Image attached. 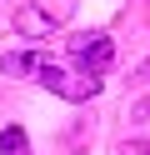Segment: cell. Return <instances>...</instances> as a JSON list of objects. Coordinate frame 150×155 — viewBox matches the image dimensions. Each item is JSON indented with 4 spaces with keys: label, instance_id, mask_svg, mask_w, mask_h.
I'll use <instances>...</instances> for the list:
<instances>
[{
    "label": "cell",
    "instance_id": "obj_2",
    "mask_svg": "<svg viewBox=\"0 0 150 155\" xmlns=\"http://www.w3.org/2000/svg\"><path fill=\"white\" fill-rule=\"evenodd\" d=\"M70 60H75L85 75H100L110 60H115V40H110L105 30H90V35H70Z\"/></svg>",
    "mask_w": 150,
    "mask_h": 155
},
{
    "label": "cell",
    "instance_id": "obj_5",
    "mask_svg": "<svg viewBox=\"0 0 150 155\" xmlns=\"http://www.w3.org/2000/svg\"><path fill=\"white\" fill-rule=\"evenodd\" d=\"M0 155H30V140H25L20 125H5L0 130Z\"/></svg>",
    "mask_w": 150,
    "mask_h": 155
},
{
    "label": "cell",
    "instance_id": "obj_3",
    "mask_svg": "<svg viewBox=\"0 0 150 155\" xmlns=\"http://www.w3.org/2000/svg\"><path fill=\"white\" fill-rule=\"evenodd\" d=\"M15 30L25 35V40H50V30H55V15L40 10V5H20L15 10Z\"/></svg>",
    "mask_w": 150,
    "mask_h": 155
},
{
    "label": "cell",
    "instance_id": "obj_4",
    "mask_svg": "<svg viewBox=\"0 0 150 155\" xmlns=\"http://www.w3.org/2000/svg\"><path fill=\"white\" fill-rule=\"evenodd\" d=\"M45 60H50V50H15V55H0V70L5 75H40Z\"/></svg>",
    "mask_w": 150,
    "mask_h": 155
},
{
    "label": "cell",
    "instance_id": "obj_1",
    "mask_svg": "<svg viewBox=\"0 0 150 155\" xmlns=\"http://www.w3.org/2000/svg\"><path fill=\"white\" fill-rule=\"evenodd\" d=\"M40 85H45L50 95H60V100H90V95H100V75H85V70L70 75L55 55L40 65Z\"/></svg>",
    "mask_w": 150,
    "mask_h": 155
}]
</instances>
